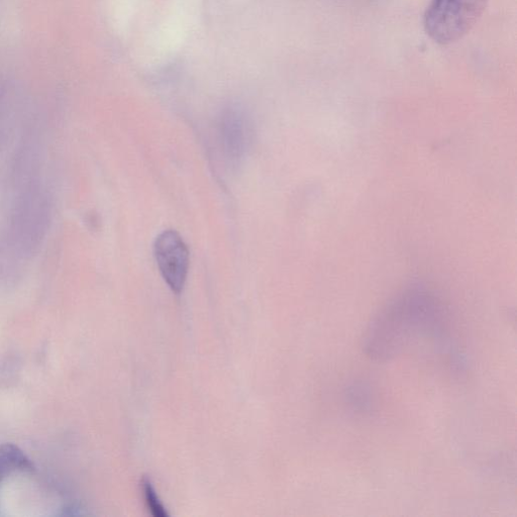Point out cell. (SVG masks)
Segmentation results:
<instances>
[{
  "instance_id": "obj_1",
  "label": "cell",
  "mask_w": 517,
  "mask_h": 517,
  "mask_svg": "<svg viewBox=\"0 0 517 517\" xmlns=\"http://www.w3.org/2000/svg\"><path fill=\"white\" fill-rule=\"evenodd\" d=\"M443 308L437 298L421 289H410L389 302L369 325L363 352L373 361L395 357L411 340L437 335L443 324Z\"/></svg>"
},
{
  "instance_id": "obj_2",
  "label": "cell",
  "mask_w": 517,
  "mask_h": 517,
  "mask_svg": "<svg viewBox=\"0 0 517 517\" xmlns=\"http://www.w3.org/2000/svg\"><path fill=\"white\" fill-rule=\"evenodd\" d=\"M15 197L10 220V240L15 251L31 257L40 249L49 231L52 205L38 177L15 185Z\"/></svg>"
},
{
  "instance_id": "obj_3",
  "label": "cell",
  "mask_w": 517,
  "mask_h": 517,
  "mask_svg": "<svg viewBox=\"0 0 517 517\" xmlns=\"http://www.w3.org/2000/svg\"><path fill=\"white\" fill-rule=\"evenodd\" d=\"M489 0H431L424 16L428 36L439 45L464 38L478 23Z\"/></svg>"
},
{
  "instance_id": "obj_4",
  "label": "cell",
  "mask_w": 517,
  "mask_h": 517,
  "mask_svg": "<svg viewBox=\"0 0 517 517\" xmlns=\"http://www.w3.org/2000/svg\"><path fill=\"white\" fill-rule=\"evenodd\" d=\"M154 256L167 285L180 294L189 270V251L181 236L173 230L164 231L155 241Z\"/></svg>"
},
{
  "instance_id": "obj_5",
  "label": "cell",
  "mask_w": 517,
  "mask_h": 517,
  "mask_svg": "<svg viewBox=\"0 0 517 517\" xmlns=\"http://www.w3.org/2000/svg\"><path fill=\"white\" fill-rule=\"evenodd\" d=\"M251 122L246 111L237 105L226 108L217 123L220 149L231 164L245 156L251 141Z\"/></svg>"
},
{
  "instance_id": "obj_6",
  "label": "cell",
  "mask_w": 517,
  "mask_h": 517,
  "mask_svg": "<svg viewBox=\"0 0 517 517\" xmlns=\"http://www.w3.org/2000/svg\"><path fill=\"white\" fill-rule=\"evenodd\" d=\"M34 465L16 445L0 446V480L15 471H33Z\"/></svg>"
},
{
  "instance_id": "obj_7",
  "label": "cell",
  "mask_w": 517,
  "mask_h": 517,
  "mask_svg": "<svg viewBox=\"0 0 517 517\" xmlns=\"http://www.w3.org/2000/svg\"><path fill=\"white\" fill-rule=\"evenodd\" d=\"M142 484L145 502L151 514L155 517L168 516L169 514L165 509L151 481L145 478Z\"/></svg>"
},
{
  "instance_id": "obj_8",
  "label": "cell",
  "mask_w": 517,
  "mask_h": 517,
  "mask_svg": "<svg viewBox=\"0 0 517 517\" xmlns=\"http://www.w3.org/2000/svg\"><path fill=\"white\" fill-rule=\"evenodd\" d=\"M85 223L91 228H95L98 224L97 222V219L96 217L92 216V215H88L86 220H85Z\"/></svg>"
}]
</instances>
